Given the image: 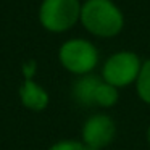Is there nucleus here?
<instances>
[{
    "label": "nucleus",
    "instance_id": "f257e3e1",
    "mask_svg": "<svg viewBox=\"0 0 150 150\" xmlns=\"http://www.w3.org/2000/svg\"><path fill=\"white\" fill-rule=\"evenodd\" d=\"M79 23L92 36L111 39L123 31L124 13L113 0H84Z\"/></svg>",
    "mask_w": 150,
    "mask_h": 150
},
{
    "label": "nucleus",
    "instance_id": "f03ea898",
    "mask_svg": "<svg viewBox=\"0 0 150 150\" xmlns=\"http://www.w3.org/2000/svg\"><path fill=\"white\" fill-rule=\"evenodd\" d=\"M81 7V0H42L37 15L39 23L49 33H66L79 23Z\"/></svg>",
    "mask_w": 150,
    "mask_h": 150
},
{
    "label": "nucleus",
    "instance_id": "7ed1b4c3",
    "mask_svg": "<svg viewBox=\"0 0 150 150\" xmlns=\"http://www.w3.org/2000/svg\"><path fill=\"white\" fill-rule=\"evenodd\" d=\"M58 60L63 68L71 74H91L98 65V50L91 40L74 37L65 40L60 45Z\"/></svg>",
    "mask_w": 150,
    "mask_h": 150
},
{
    "label": "nucleus",
    "instance_id": "20e7f679",
    "mask_svg": "<svg viewBox=\"0 0 150 150\" xmlns=\"http://www.w3.org/2000/svg\"><path fill=\"white\" fill-rule=\"evenodd\" d=\"M140 62L139 55L131 50H120L108 57L102 68V79L108 84L115 86L116 89L126 87L137 81L140 73Z\"/></svg>",
    "mask_w": 150,
    "mask_h": 150
},
{
    "label": "nucleus",
    "instance_id": "39448f33",
    "mask_svg": "<svg viewBox=\"0 0 150 150\" xmlns=\"http://www.w3.org/2000/svg\"><path fill=\"white\" fill-rule=\"evenodd\" d=\"M116 127L110 116L94 115L82 126V144L89 150H100L113 140Z\"/></svg>",
    "mask_w": 150,
    "mask_h": 150
},
{
    "label": "nucleus",
    "instance_id": "423d86ee",
    "mask_svg": "<svg viewBox=\"0 0 150 150\" xmlns=\"http://www.w3.org/2000/svg\"><path fill=\"white\" fill-rule=\"evenodd\" d=\"M20 98L26 108L33 111H42L49 105V94L40 84L33 79H24L20 87Z\"/></svg>",
    "mask_w": 150,
    "mask_h": 150
},
{
    "label": "nucleus",
    "instance_id": "0eeeda50",
    "mask_svg": "<svg viewBox=\"0 0 150 150\" xmlns=\"http://www.w3.org/2000/svg\"><path fill=\"white\" fill-rule=\"evenodd\" d=\"M102 82V78L95 74H84L79 76V79L73 86V97L79 105L84 107H94L95 105V94Z\"/></svg>",
    "mask_w": 150,
    "mask_h": 150
},
{
    "label": "nucleus",
    "instance_id": "6e6552de",
    "mask_svg": "<svg viewBox=\"0 0 150 150\" xmlns=\"http://www.w3.org/2000/svg\"><path fill=\"white\" fill-rule=\"evenodd\" d=\"M136 89H137V95L140 97V100L150 105V60L142 62L140 73L136 81Z\"/></svg>",
    "mask_w": 150,
    "mask_h": 150
},
{
    "label": "nucleus",
    "instance_id": "1a4fd4ad",
    "mask_svg": "<svg viewBox=\"0 0 150 150\" xmlns=\"http://www.w3.org/2000/svg\"><path fill=\"white\" fill-rule=\"evenodd\" d=\"M116 102H118V89L102 79L100 86L97 89V94H95V105L108 108L113 107Z\"/></svg>",
    "mask_w": 150,
    "mask_h": 150
},
{
    "label": "nucleus",
    "instance_id": "9d476101",
    "mask_svg": "<svg viewBox=\"0 0 150 150\" xmlns=\"http://www.w3.org/2000/svg\"><path fill=\"white\" fill-rule=\"evenodd\" d=\"M49 150H89V149L78 140H62V142H57L55 145H52Z\"/></svg>",
    "mask_w": 150,
    "mask_h": 150
},
{
    "label": "nucleus",
    "instance_id": "9b49d317",
    "mask_svg": "<svg viewBox=\"0 0 150 150\" xmlns=\"http://www.w3.org/2000/svg\"><path fill=\"white\" fill-rule=\"evenodd\" d=\"M23 69H24V76H26V79H33L34 73H36V63L34 62L26 63V65L23 66Z\"/></svg>",
    "mask_w": 150,
    "mask_h": 150
},
{
    "label": "nucleus",
    "instance_id": "f8f14e48",
    "mask_svg": "<svg viewBox=\"0 0 150 150\" xmlns=\"http://www.w3.org/2000/svg\"><path fill=\"white\" fill-rule=\"evenodd\" d=\"M147 140H149V144H150V127H149V131H147Z\"/></svg>",
    "mask_w": 150,
    "mask_h": 150
}]
</instances>
